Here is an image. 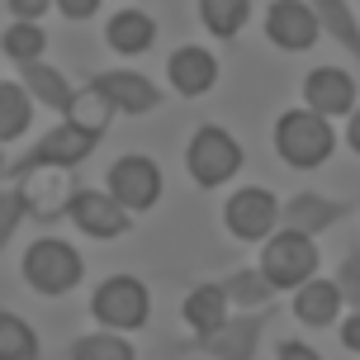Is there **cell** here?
<instances>
[{
    "instance_id": "obj_1",
    "label": "cell",
    "mask_w": 360,
    "mask_h": 360,
    "mask_svg": "<svg viewBox=\"0 0 360 360\" xmlns=\"http://www.w3.org/2000/svg\"><path fill=\"white\" fill-rule=\"evenodd\" d=\"M270 143H275V152L289 171H318L337 152V128L318 109L294 105V109H280V119L270 128Z\"/></svg>"
},
{
    "instance_id": "obj_2",
    "label": "cell",
    "mask_w": 360,
    "mask_h": 360,
    "mask_svg": "<svg viewBox=\"0 0 360 360\" xmlns=\"http://www.w3.org/2000/svg\"><path fill=\"white\" fill-rule=\"evenodd\" d=\"M242 162H247V152L223 124H199L185 143V171L199 190H223L228 180L242 176Z\"/></svg>"
},
{
    "instance_id": "obj_3",
    "label": "cell",
    "mask_w": 360,
    "mask_h": 360,
    "mask_svg": "<svg viewBox=\"0 0 360 360\" xmlns=\"http://www.w3.org/2000/svg\"><path fill=\"white\" fill-rule=\"evenodd\" d=\"M19 275H24V285L43 294V299H62V294H72L81 285V275H86V261L76 252L72 242H62V237H38L24 247V261H19Z\"/></svg>"
},
{
    "instance_id": "obj_4",
    "label": "cell",
    "mask_w": 360,
    "mask_h": 360,
    "mask_svg": "<svg viewBox=\"0 0 360 360\" xmlns=\"http://www.w3.org/2000/svg\"><path fill=\"white\" fill-rule=\"evenodd\" d=\"M270 323H275V308H242V313H233L223 327L204 332V337H190V342H180V351H190V356H209V360H256L261 337H266Z\"/></svg>"
},
{
    "instance_id": "obj_5",
    "label": "cell",
    "mask_w": 360,
    "mask_h": 360,
    "mask_svg": "<svg viewBox=\"0 0 360 360\" xmlns=\"http://www.w3.org/2000/svg\"><path fill=\"white\" fill-rule=\"evenodd\" d=\"M90 318L109 332H138L152 323V289L138 275H109L90 294Z\"/></svg>"
},
{
    "instance_id": "obj_6",
    "label": "cell",
    "mask_w": 360,
    "mask_h": 360,
    "mask_svg": "<svg viewBox=\"0 0 360 360\" xmlns=\"http://www.w3.org/2000/svg\"><path fill=\"white\" fill-rule=\"evenodd\" d=\"M323 266V252H318V237H304V233H289L280 228L275 237L261 242V270L270 275V285L280 289V294H294L299 285H308L313 275Z\"/></svg>"
},
{
    "instance_id": "obj_7",
    "label": "cell",
    "mask_w": 360,
    "mask_h": 360,
    "mask_svg": "<svg viewBox=\"0 0 360 360\" xmlns=\"http://www.w3.org/2000/svg\"><path fill=\"white\" fill-rule=\"evenodd\" d=\"M223 228L247 242V247H261L266 237L280 233V199L266 185H242L223 199Z\"/></svg>"
},
{
    "instance_id": "obj_8",
    "label": "cell",
    "mask_w": 360,
    "mask_h": 360,
    "mask_svg": "<svg viewBox=\"0 0 360 360\" xmlns=\"http://www.w3.org/2000/svg\"><path fill=\"white\" fill-rule=\"evenodd\" d=\"M86 90L95 100H105L114 114H124V119H143L152 109H162V86L152 81V76L133 72V67H114V72H90L86 76Z\"/></svg>"
},
{
    "instance_id": "obj_9",
    "label": "cell",
    "mask_w": 360,
    "mask_h": 360,
    "mask_svg": "<svg viewBox=\"0 0 360 360\" xmlns=\"http://www.w3.org/2000/svg\"><path fill=\"white\" fill-rule=\"evenodd\" d=\"M109 195L124 204L128 214H152L157 204H162V190H166V176L162 166L152 162V157H143V152H124L119 162L109 166Z\"/></svg>"
},
{
    "instance_id": "obj_10",
    "label": "cell",
    "mask_w": 360,
    "mask_h": 360,
    "mask_svg": "<svg viewBox=\"0 0 360 360\" xmlns=\"http://www.w3.org/2000/svg\"><path fill=\"white\" fill-rule=\"evenodd\" d=\"M67 218L95 242H119V237L133 233V214H128L109 190H90V185H76L72 199H67Z\"/></svg>"
},
{
    "instance_id": "obj_11",
    "label": "cell",
    "mask_w": 360,
    "mask_h": 360,
    "mask_svg": "<svg viewBox=\"0 0 360 360\" xmlns=\"http://www.w3.org/2000/svg\"><path fill=\"white\" fill-rule=\"evenodd\" d=\"M351 214H356V199H337V195H323V190H294L289 199H280V228L304 237L332 233Z\"/></svg>"
},
{
    "instance_id": "obj_12",
    "label": "cell",
    "mask_w": 360,
    "mask_h": 360,
    "mask_svg": "<svg viewBox=\"0 0 360 360\" xmlns=\"http://www.w3.org/2000/svg\"><path fill=\"white\" fill-rule=\"evenodd\" d=\"M261 29H266L275 53H308L323 38V24H318L308 0H270L266 15H261Z\"/></svg>"
},
{
    "instance_id": "obj_13",
    "label": "cell",
    "mask_w": 360,
    "mask_h": 360,
    "mask_svg": "<svg viewBox=\"0 0 360 360\" xmlns=\"http://www.w3.org/2000/svg\"><path fill=\"white\" fill-rule=\"evenodd\" d=\"M304 105L318 109L323 119H346L351 109L360 105V90H356V76L337 67V62H323L304 76Z\"/></svg>"
},
{
    "instance_id": "obj_14",
    "label": "cell",
    "mask_w": 360,
    "mask_h": 360,
    "mask_svg": "<svg viewBox=\"0 0 360 360\" xmlns=\"http://www.w3.org/2000/svg\"><path fill=\"white\" fill-rule=\"evenodd\" d=\"M218 57L209 48H199V43H180L176 53L166 57V81L176 90L180 100H199V95H209L218 86Z\"/></svg>"
},
{
    "instance_id": "obj_15",
    "label": "cell",
    "mask_w": 360,
    "mask_h": 360,
    "mask_svg": "<svg viewBox=\"0 0 360 360\" xmlns=\"http://www.w3.org/2000/svg\"><path fill=\"white\" fill-rule=\"evenodd\" d=\"M19 81H24L29 95H34V105L53 109V114H62V119H67V114L76 109V100H81V90L72 86V76L57 72L53 62H43V57H38V62H24V67H19Z\"/></svg>"
},
{
    "instance_id": "obj_16",
    "label": "cell",
    "mask_w": 360,
    "mask_h": 360,
    "mask_svg": "<svg viewBox=\"0 0 360 360\" xmlns=\"http://www.w3.org/2000/svg\"><path fill=\"white\" fill-rule=\"evenodd\" d=\"M228 318H233V299H228L223 280H204L180 299V323L190 327V337H204V332L223 327Z\"/></svg>"
},
{
    "instance_id": "obj_17",
    "label": "cell",
    "mask_w": 360,
    "mask_h": 360,
    "mask_svg": "<svg viewBox=\"0 0 360 360\" xmlns=\"http://www.w3.org/2000/svg\"><path fill=\"white\" fill-rule=\"evenodd\" d=\"M294 318L304 327H332V323H342V313H346V299H342V289H337V280H323V275H313L308 285L294 289Z\"/></svg>"
},
{
    "instance_id": "obj_18",
    "label": "cell",
    "mask_w": 360,
    "mask_h": 360,
    "mask_svg": "<svg viewBox=\"0 0 360 360\" xmlns=\"http://www.w3.org/2000/svg\"><path fill=\"white\" fill-rule=\"evenodd\" d=\"M105 43H109V53H119V57H143L157 43V19L147 10H138V5H128L119 15H109Z\"/></svg>"
},
{
    "instance_id": "obj_19",
    "label": "cell",
    "mask_w": 360,
    "mask_h": 360,
    "mask_svg": "<svg viewBox=\"0 0 360 360\" xmlns=\"http://www.w3.org/2000/svg\"><path fill=\"white\" fill-rule=\"evenodd\" d=\"M308 5H313V15L323 24V38H332V43L360 67V19H356V10H351V0H308Z\"/></svg>"
},
{
    "instance_id": "obj_20",
    "label": "cell",
    "mask_w": 360,
    "mask_h": 360,
    "mask_svg": "<svg viewBox=\"0 0 360 360\" xmlns=\"http://www.w3.org/2000/svg\"><path fill=\"white\" fill-rule=\"evenodd\" d=\"M34 124V95L24 90V81H0V143L24 138Z\"/></svg>"
},
{
    "instance_id": "obj_21",
    "label": "cell",
    "mask_w": 360,
    "mask_h": 360,
    "mask_svg": "<svg viewBox=\"0 0 360 360\" xmlns=\"http://www.w3.org/2000/svg\"><path fill=\"white\" fill-rule=\"evenodd\" d=\"M223 289L237 308H270L280 289L270 285V275L261 266H237L233 275H223Z\"/></svg>"
},
{
    "instance_id": "obj_22",
    "label": "cell",
    "mask_w": 360,
    "mask_h": 360,
    "mask_svg": "<svg viewBox=\"0 0 360 360\" xmlns=\"http://www.w3.org/2000/svg\"><path fill=\"white\" fill-rule=\"evenodd\" d=\"M199 24L214 38L233 43V38L252 24V0H199Z\"/></svg>"
},
{
    "instance_id": "obj_23",
    "label": "cell",
    "mask_w": 360,
    "mask_h": 360,
    "mask_svg": "<svg viewBox=\"0 0 360 360\" xmlns=\"http://www.w3.org/2000/svg\"><path fill=\"white\" fill-rule=\"evenodd\" d=\"M67 360H138V351H133V342H128L124 332L100 327V332H81V337H72Z\"/></svg>"
},
{
    "instance_id": "obj_24",
    "label": "cell",
    "mask_w": 360,
    "mask_h": 360,
    "mask_svg": "<svg viewBox=\"0 0 360 360\" xmlns=\"http://www.w3.org/2000/svg\"><path fill=\"white\" fill-rule=\"evenodd\" d=\"M0 53L10 57V62H38V57L48 53V29L34 24V19H10L5 24V34H0Z\"/></svg>"
},
{
    "instance_id": "obj_25",
    "label": "cell",
    "mask_w": 360,
    "mask_h": 360,
    "mask_svg": "<svg viewBox=\"0 0 360 360\" xmlns=\"http://www.w3.org/2000/svg\"><path fill=\"white\" fill-rule=\"evenodd\" d=\"M0 360H43V342H38L34 323H24L10 308H0Z\"/></svg>"
},
{
    "instance_id": "obj_26",
    "label": "cell",
    "mask_w": 360,
    "mask_h": 360,
    "mask_svg": "<svg viewBox=\"0 0 360 360\" xmlns=\"http://www.w3.org/2000/svg\"><path fill=\"white\" fill-rule=\"evenodd\" d=\"M24 218H38V209H34V199H29V190H24L19 180H10V185L0 190V256H5V247L15 242Z\"/></svg>"
},
{
    "instance_id": "obj_27",
    "label": "cell",
    "mask_w": 360,
    "mask_h": 360,
    "mask_svg": "<svg viewBox=\"0 0 360 360\" xmlns=\"http://www.w3.org/2000/svg\"><path fill=\"white\" fill-rule=\"evenodd\" d=\"M337 289H342L346 308H360V242H351L337 261Z\"/></svg>"
},
{
    "instance_id": "obj_28",
    "label": "cell",
    "mask_w": 360,
    "mask_h": 360,
    "mask_svg": "<svg viewBox=\"0 0 360 360\" xmlns=\"http://www.w3.org/2000/svg\"><path fill=\"white\" fill-rule=\"evenodd\" d=\"M100 5H105V0H57L62 19H72V24H86V19H95V15H100Z\"/></svg>"
},
{
    "instance_id": "obj_29",
    "label": "cell",
    "mask_w": 360,
    "mask_h": 360,
    "mask_svg": "<svg viewBox=\"0 0 360 360\" xmlns=\"http://www.w3.org/2000/svg\"><path fill=\"white\" fill-rule=\"evenodd\" d=\"M5 10H10L15 19H34L38 24L48 10H57V0H5Z\"/></svg>"
},
{
    "instance_id": "obj_30",
    "label": "cell",
    "mask_w": 360,
    "mask_h": 360,
    "mask_svg": "<svg viewBox=\"0 0 360 360\" xmlns=\"http://www.w3.org/2000/svg\"><path fill=\"white\" fill-rule=\"evenodd\" d=\"M337 337H342V346L351 356H360V308H351L342 323H337Z\"/></svg>"
},
{
    "instance_id": "obj_31",
    "label": "cell",
    "mask_w": 360,
    "mask_h": 360,
    "mask_svg": "<svg viewBox=\"0 0 360 360\" xmlns=\"http://www.w3.org/2000/svg\"><path fill=\"white\" fill-rule=\"evenodd\" d=\"M275 360H323L308 342H275Z\"/></svg>"
},
{
    "instance_id": "obj_32",
    "label": "cell",
    "mask_w": 360,
    "mask_h": 360,
    "mask_svg": "<svg viewBox=\"0 0 360 360\" xmlns=\"http://www.w3.org/2000/svg\"><path fill=\"white\" fill-rule=\"evenodd\" d=\"M346 147H351V152L360 157V105L346 114Z\"/></svg>"
},
{
    "instance_id": "obj_33",
    "label": "cell",
    "mask_w": 360,
    "mask_h": 360,
    "mask_svg": "<svg viewBox=\"0 0 360 360\" xmlns=\"http://www.w3.org/2000/svg\"><path fill=\"white\" fill-rule=\"evenodd\" d=\"M0 180H10V162H5V143H0Z\"/></svg>"
}]
</instances>
